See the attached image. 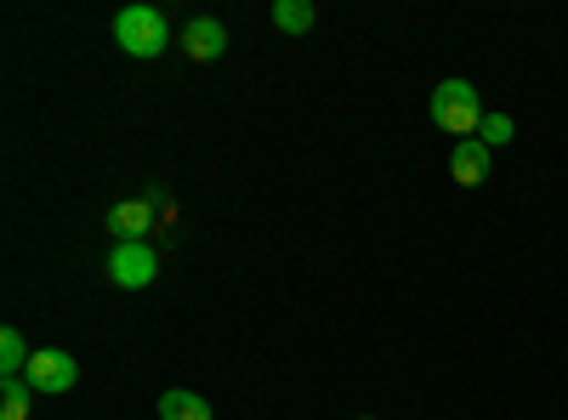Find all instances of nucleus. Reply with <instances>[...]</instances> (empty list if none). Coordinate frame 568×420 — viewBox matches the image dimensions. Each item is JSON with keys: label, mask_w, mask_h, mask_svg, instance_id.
Here are the masks:
<instances>
[{"label": "nucleus", "mask_w": 568, "mask_h": 420, "mask_svg": "<svg viewBox=\"0 0 568 420\" xmlns=\"http://www.w3.org/2000/svg\"><path fill=\"white\" fill-rule=\"evenodd\" d=\"M171 222H176V205H171L160 188H142L136 199L109 205V233H114V245H136V239H149L154 227L171 233Z\"/></svg>", "instance_id": "obj_1"}, {"label": "nucleus", "mask_w": 568, "mask_h": 420, "mask_svg": "<svg viewBox=\"0 0 568 420\" xmlns=\"http://www.w3.org/2000/svg\"><path fill=\"white\" fill-rule=\"evenodd\" d=\"M114 45L125 58H160L165 45H171V23H165V12L160 7H149V0H136V7H125V12H114Z\"/></svg>", "instance_id": "obj_2"}, {"label": "nucleus", "mask_w": 568, "mask_h": 420, "mask_svg": "<svg viewBox=\"0 0 568 420\" xmlns=\"http://www.w3.org/2000/svg\"><path fill=\"white\" fill-rule=\"evenodd\" d=\"M484 98H478V85L471 80H438V91H433V120L449 131V136H478L484 131Z\"/></svg>", "instance_id": "obj_3"}, {"label": "nucleus", "mask_w": 568, "mask_h": 420, "mask_svg": "<svg viewBox=\"0 0 568 420\" xmlns=\"http://www.w3.org/2000/svg\"><path fill=\"white\" fill-rule=\"evenodd\" d=\"M23 381H29L40 398H63V392H74V381H80V363H74V352H63V347H34Z\"/></svg>", "instance_id": "obj_4"}, {"label": "nucleus", "mask_w": 568, "mask_h": 420, "mask_svg": "<svg viewBox=\"0 0 568 420\" xmlns=\"http://www.w3.org/2000/svg\"><path fill=\"white\" fill-rule=\"evenodd\" d=\"M109 278L120 290H149L154 278H160V250L149 239H136V245H114L109 250Z\"/></svg>", "instance_id": "obj_5"}, {"label": "nucleus", "mask_w": 568, "mask_h": 420, "mask_svg": "<svg viewBox=\"0 0 568 420\" xmlns=\"http://www.w3.org/2000/svg\"><path fill=\"white\" fill-rule=\"evenodd\" d=\"M176 45H182L194 63H216V58L227 52V29H222L216 18H187L182 34H176Z\"/></svg>", "instance_id": "obj_6"}, {"label": "nucleus", "mask_w": 568, "mask_h": 420, "mask_svg": "<svg viewBox=\"0 0 568 420\" xmlns=\"http://www.w3.org/2000/svg\"><path fill=\"white\" fill-rule=\"evenodd\" d=\"M489 171H495V148H484L478 136H466V143H455V154H449V176L460 182V188H484Z\"/></svg>", "instance_id": "obj_7"}, {"label": "nucleus", "mask_w": 568, "mask_h": 420, "mask_svg": "<svg viewBox=\"0 0 568 420\" xmlns=\"http://www.w3.org/2000/svg\"><path fill=\"white\" fill-rule=\"evenodd\" d=\"M29 341H23V330L18 324H7V330H0V381H23V369H29Z\"/></svg>", "instance_id": "obj_8"}, {"label": "nucleus", "mask_w": 568, "mask_h": 420, "mask_svg": "<svg viewBox=\"0 0 568 420\" xmlns=\"http://www.w3.org/2000/svg\"><path fill=\"white\" fill-rule=\"evenodd\" d=\"M160 420H216V409L200 398V392H187V387H171L160 398Z\"/></svg>", "instance_id": "obj_9"}, {"label": "nucleus", "mask_w": 568, "mask_h": 420, "mask_svg": "<svg viewBox=\"0 0 568 420\" xmlns=\"http://www.w3.org/2000/svg\"><path fill=\"white\" fill-rule=\"evenodd\" d=\"M313 23H318V7H313V0H273V29L307 34Z\"/></svg>", "instance_id": "obj_10"}, {"label": "nucleus", "mask_w": 568, "mask_h": 420, "mask_svg": "<svg viewBox=\"0 0 568 420\" xmlns=\"http://www.w3.org/2000/svg\"><path fill=\"white\" fill-rule=\"evenodd\" d=\"M34 409V387L29 381H7L0 387V420H29Z\"/></svg>", "instance_id": "obj_11"}, {"label": "nucleus", "mask_w": 568, "mask_h": 420, "mask_svg": "<svg viewBox=\"0 0 568 420\" xmlns=\"http://www.w3.org/2000/svg\"><path fill=\"white\" fill-rule=\"evenodd\" d=\"M511 136H517V120H511V114H484V131H478L484 148H506Z\"/></svg>", "instance_id": "obj_12"}, {"label": "nucleus", "mask_w": 568, "mask_h": 420, "mask_svg": "<svg viewBox=\"0 0 568 420\" xmlns=\"http://www.w3.org/2000/svg\"><path fill=\"white\" fill-rule=\"evenodd\" d=\"M358 420H375V414H358Z\"/></svg>", "instance_id": "obj_13"}]
</instances>
